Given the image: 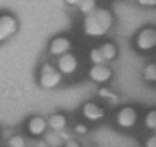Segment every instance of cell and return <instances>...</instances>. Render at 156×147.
<instances>
[{
	"label": "cell",
	"mask_w": 156,
	"mask_h": 147,
	"mask_svg": "<svg viewBox=\"0 0 156 147\" xmlns=\"http://www.w3.org/2000/svg\"><path fill=\"white\" fill-rule=\"evenodd\" d=\"M135 46L141 52H151L156 48V29L154 27H145L137 33L135 36Z\"/></svg>",
	"instance_id": "1"
},
{
	"label": "cell",
	"mask_w": 156,
	"mask_h": 147,
	"mask_svg": "<svg viewBox=\"0 0 156 147\" xmlns=\"http://www.w3.org/2000/svg\"><path fill=\"white\" fill-rule=\"evenodd\" d=\"M111 76H112V69L107 67L105 63H93L91 69H90V79H91L93 82L103 84V82H108V80H111Z\"/></svg>",
	"instance_id": "2"
},
{
	"label": "cell",
	"mask_w": 156,
	"mask_h": 147,
	"mask_svg": "<svg viewBox=\"0 0 156 147\" xmlns=\"http://www.w3.org/2000/svg\"><path fill=\"white\" fill-rule=\"evenodd\" d=\"M84 31H86V35H90V36H103L107 33V29L99 23V19L95 17V13H88V15H86Z\"/></svg>",
	"instance_id": "3"
},
{
	"label": "cell",
	"mask_w": 156,
	"mask_h": 147,
	"mask_svg": "<svg viewBox=\"0 0 156 147\" xmlns=\"http://www.w3.org/2000/svg\"><path fill=\"white\" fill-rule=\"evenodd\" d=\"M116 122L120 128H131L137 122V111L133 107H122L116 115Z\"/></svg>",
	"instance_id": "4"
},
{
	"label": "cell",
	"mask_w": 156,
	"mask_h": 147,
	"mask_svg": "<svg viewBox=\"0 0 156 147\" xmlns=\"http://www.w3.org/2000/svg\"><path fill=\"white\" fill-rule=\"evenodd\" d=\"M57 67H59V71L61 73H65V75H71L76 71V67H78V59L73 56V53H63V56H59V61H57Z\"/></svg>",
	"instance_id": "5"
},
{
	"label": "cell",
	"mask_w": 156,
	"mask_h": 147,
	"mask_svg": "<svg viewBox=\"0 0 156 147\" xmlns=\"http://www.w3.org/2000/svg\"><path fill=\"white\" fill-rule=\"evenodd\" d=\"M69 50H71V42H69V38L65 36H57V38H53L51 44H50V52H51V56H63V53H67Z\"/></svg>",
	"instance_id": "6"
},
{
	"label": "cell",
	"mask_w": 156,
	"mask_h": 147,
	"mask_svg": "<svg viewBox=\"0 0 156 147\" xmlns=\"http://www.w3.org/2000/svg\"><path fill=\"white\" fill-rule=\"evenodd\" d=\"M82 113H84V117L88 119V120H101V119H103V115H105V111L101 109L97 103H93V101L86 103L82 107Z\"/></svg>",
	"instance_id": "7"
},
{
	"label": "cell",
	"mask_w": 156,
	"mask_h": 147,
	"mask_svg": "<svg viewBox=\"0 0 156 147\" xmlns=\"http://www.w3.org/2000/svg\"><path fill=\"white\" fill-rule=\"evenodd\" d=\"M46 128H48V120L44 117H33L29 120V132L33 136H42L46 132Z\"/></svg>",
	"instance_id": "8"
},
{
	"label": "cell",
	"mask_w": 156,
	"mask_h": 147,
	"mask_svg": "<svg viewBox=\"0 0 156 147\" xmlns=\"http://www.w3.org/2000/svg\"><path fill=\"white\" fill-rule=\"evenodd\" d=\"M61 82V75L57 71H48L40 75V86L42 88H55Z\"/></svg>",
	"instance_id": "9"
},
{
	"label": "cell",
	"mask_w": 156,
	"mask_h": 147,
	"mask_svg": "<svg viewBox=\"0 0 156 147\" xmlns=\"http://www.w3.org/2000/svg\"><path fill=\"white\" fill-rule=\"evenodd\" d=\"M0 31H2L4 36L8 38L10 35H13L15 31H17V21L13 17H10V15H2V17H0Z\"/></svg>",
	"instance_id": "10"
},
{
	"label": "cell",
	"mask_w": 156,
	"mask_h": 147,
	"mask_svg": "<svg viewBox=\"0 0 156 147\" xmlns=\"http://www.w3.org/2000/svg\"><path fill=\"white\" fill-rule=\"evenodd\" d=\"M48 126L51 130H65L67 126V119H65V115H61V113H55V115H51V117L48 119Z\"/></svg>",
	"instance_id": "11"
},
{
	"label": "cell",
	"mask_w": 156,
	"mask_h": 147,
	"mask_svg": "<svg viewBox=\"0 0 156 147\" xmlns=\"http://www.w3.org/2000/svg\"><path fill=\"white\" fill-rule=\"evenodd\" d=\"M93 13H95V17L99 19V23H101V25H103L107 31L111 29V25H112V13H111V12H108V10H95Z\"/></svg>",
	"instance_id": "12"
},
{
	"label": "cell",
	"mask_w": 156,
	"mask_h": 147,
	"mask_svg": "<svg viewBox=\"0 0 156 147\" xmlns=\"http://www.w3.org/2000/svg\"><path fill=\"white\" fill-rule=\"evenodd\" d=\"M44 141L50 147H61L63 145V138L59 136L57 130H53V132H44Z\"/></svg>",
	"instance_id": "13"
},
{
	"label": "cell",
	"mask_w": 156,
	"mask_h": 147,
	"mask_svg": "<svg viewBox=\"0 0 156 147\" xmlns=\"http://www.w3.org/2000/svg\"><path fill=\"white\" fill-rule=\"evenodd\" d=\"M99 50H101V53H103L105 61H112L116 56H118V50H116V46H114L112 42H105Z\"/></svg>",
	"instance_id": "14"
},
{
	"label": "cell",
	"mask_w": 156,
	"mask_h": 147,
	"mask_svg": "<svg viewBox=\"0 0 156 147\" xmlns=\"http://www.w3.org/2000/svg\"><path fill=\"white\" fill-rule=\"evenodd\" d=\"M78 8H80V12L84 15H88V13H93L97 10V2H95V0H80Z\"/></svg>",
	"instance_id": "15"
},
{
	"label": "cell",
	"mask_w": 156,
	"mask_h": 147,
	"mask_svg": "<svg viewBox=\"0 0 156 147\" xmlns=\"http://www.w3.org/2000/svg\"><path fill=\"white\" fill-rule=\"evenodd\" d=\"M143 76H145V80L147 82H156V63H149V65H145L143 69Z\"/></svg>",
	"instance_id": "16"
},
{
	"label": "cell",
	"mask_w": 156,
	"mask_h": 147,
	"mask_svg": "<svg viewBox=\"0 0 156 147\" xmlns=\"http://www.w3.org/2000/svg\"><path fill=\"white\" fill-rule=\"evenodd\" d=\"M145 126L149 128V130H154V128H156V109H152V111L147 113V117H145Z\"/></svg>",
	"instance_id": "17"
},
{
	"label": "cell",
	"mask_w": 156,
	"mask_h": 147,
	"mask_svg": "<svg viewBox=\"0 0 156 147\" xmlns=\"http://www.w3.org/2000/svg\"><path fill=\"white\" fill-rule=\"evenodd\" d=\"M99 96H101V97H107L111 105H116V103H118V96H116V94H112V92H108L107 88L99 90Z\"/></svg>",
	"instance_id": "18"
},
{
	"label": "cell",
	"mask_w": 156,
	"mask_h": 147,
	"mask_svg": "<svg viewBox=\"0 0 156 147\" xmlns=\"http://www.w3.org/2000/svg\"><path fill=\"white\" fill-rule=\"evenodd\" d=\"M90 59L93 61V63H105V57H103V53H101L99 48H93L90 52Z\"/></svg>",
	"instance_id": "19"
},
{
	"label": "cell",
	"mask_w": 156,
	"mask_h": 147,
	"mask_svg": "<svg viewBox=\"0 0 156 147\" xmlns=\"http://www.w3.org/2000/svg\"><path fill=\"white\" fill-rule=\"evenodd\" d=\"M8 143H10V147H25V138H21V136H12L10 140H8Z\"/></svg>",
	"instance_id": "20"
},
{
	"label": "cell",
	"mask_w": 156,
	"mask_h": 147,
	"mask_svg": "<svg viewBox=\"0 0 156 147\" xmlns=\"http://www.w3.org/2000/svg\"><path fill=\"white\" fill-rule=\"evenodd\" d=\"M135 2L143 8H156V0H135Z\"/></svg>",
	"instance_id": "21"
},
{
	"label": "cell",
	"mask_w": 156,
	"mask_h": 147,
	"mask_svg": "<svg viewBox=\"0 0 156 147\" xmlns=\"http://www.w3.org/2000/svg\"><path fill=\"white\" fill-rule=\"evenodd\" d=\"M145 147H156V134H154V136H151L149 140H147Z\"/></svg>",
	"instance_id": "22"
},
{
	"label": "cell",
	"mask_w": 156,
	"mask_h": 147,
	"mask_svg": "<svg viewBox=\"0 0 156 147\" xmlns=\"http://www.w3.org/2000/svg\"><path fill=\"white\" fill-rule=\"evenodd\" d=\"M74 130H76L78 134H86V132H88V130H86V126H84V124H76V128H74Z\"/></svg>",
	"instance_id": "23"
},
{
	"label": "cell",
	"mask_w": 156,
	"mask_h": 147,
	"mask_svg": "<svg viewBox=\"0 0 156 147\" xmlns=\"http://www.w3.org/2000/svg\"><path fill=\"white\" fill-rule=\"evenodd\" d=\"M65 147H80V145H78V141H74V140H69V141H65Z\"/></svg>",
	"instance_id": "24"
},
{
	"label": "cell",
	"mask_w": 156,
	"mask_h": 147,
	"mask_svg": "<svg viewBox=\"0 0 156 147\" xmlns=\"http://www.w3.org/2000/svg\"><path fill=\"white\" fill-rule=\"evenodd\" d=\"M65 2L71 4V6H78V4H80V0H65Z\"/></svg>",
	"instance_id": "25"
},
{
	"label": "cell",
	"mask_w": 156,
	"mask_h": 147,
	"mask_svg": "<svg viewBox=\"0 0 156 147\" xmlns=\"http://www.w3.org/2000/svg\"><path fill=\"white\" fill-rule=\"evenodd\" d=\"M36 147H50V145H48V143H46V141H40V143H38Z\"/></svg>",
	"instance_id": "26"
},
{
	"label": "cell",
	"mask_w": 156,
	"mask_h": 147,
	"mask_svg": "<svg viewBox=\"0 0 156 147\" xmlns=\"http://www.w3.org/2000/svg\"><path fill=\"white\" fill-rule=\"evenodd\" d=\"M4 38H6V36H4V33H2V31H0V40H4Z\"/></svg>",
	"instance_id": "27"
},
{
	"label": "cell",
	"mask_w": 156,
	"mask_h": 147,
	"mask_svg": "<svg viewBox=\"0 0 156 147\" xmlns=\"http://www.w3.org/2000/svg\"><path fill=\"white\" fill-rule=\"evenodd\" d=\"M154 130H156V128H154Z\"/></svg>",
	"instance_id": "28"
}]
</instances>
